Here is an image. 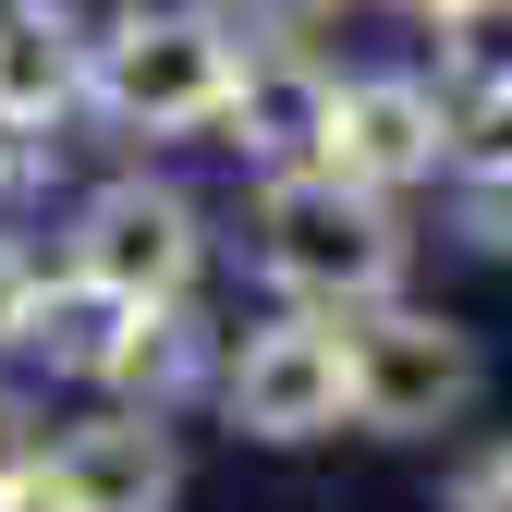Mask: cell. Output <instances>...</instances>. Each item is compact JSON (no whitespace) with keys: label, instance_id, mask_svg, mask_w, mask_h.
I'll return each instance as SVG.
<instances>
[{"label":"cell","instance_id":"21","mask_svg":"<svg viewBox=\"0 0 512 512\" xmlns=\"http://www.w3.org/2000/svg\"><path fill=\"white\" fill-rule=\"evenodd\" d=\"M391 13H415V25H439V13H452V0H391Z\"/></svg>","mask_w":512,"mask_h":512},{"label":"cell","instance_id":"10","mask_svg":"<svg viewBox=\"0 0 512 512\" xmlns=\"http://www.w3.org/2000/svg\"><path fill=\"white\" fill-rule=\"evenodd\" d=\"M74 122H86V37L61 13H25L13 37H0V147L61 159Z\"/></svg>","mask_w":512,"mask_h":512},{"label":"cell","instance_id":"20","mask_svg":"<svg viewBox=\"0 0 512 512\" xmlns=\"http://www.w3.org/2000/svg\"><path fill=\"white\" fill-rule=\"evenodd\" d=\"M37 13H61V25H74V37H86V25L110 13V0H37Z\"/></svg>","mask_w":512,"mask_h":512},{"label":"cell","instance_id":"4","mask_svg":"<svg viewBox=\"0 0 512 512\" xmlns=\"http://www.w3.org/2000/svg\"><path fill=\"white\" fill-rule=\"evenodd\" d=\"M342 378H354V427L366 439H452L488 391V354L464 317H439L415 293L342 317Z\"/></svg>","mask_w":512,"mask_h":512},{"label":"cell","instance_id":"8","mask_svg":"<svg viewBox=\"0 0 512 512\" xmlns=\"http://www.w3.org/2000/svg\"><path fill=\"white\" fill-rule=\"evenodd\" d=\"M330 171L403 208L415 183L452 171V98H439L427 74H342V98H330Z\"/></svg>","mask_w":512,"mask_h":512},{"label":"cell","instance_id":"19","mask_svg":"<svg viewBox=\"0 0 512 512\" xmlns=\"http://www.w3.org/2000/svg\"><path fill=\"white\" fill-rule=\"evenodd\" d=\"M0 512H74V500H61V488H49V464H37V476H13V488H0Z\"/></svg>","mask_w":512,"mask_h":512},{"label":"cell","instance_id":"9","mask_svg":"<svg viewBox=\"0 0 512 512\" xmlns=\"http://www.w3.org/2000/svg\"><path fill=\"white\" fill-rule=\"evenodd\" d=\"M220 317H208V293L196 305H122L110 317V354H98V378H86V403H122V415H196L208 391H220Z\"/></svg>","mask_w":512,"mask_h":512},{"label":"cell","instance_id":"6","mask_svg":"<svg viewBox=\"0 0 512 512\" xmlns=\"http://www.w3.org/2000/svg\"><path fill=\"white\" fill-rule=\"evenodd\" d=\"M330 98H342V61L317 37H244V74H232V110L208 147H232L244 183L305 171V159H330Z\"/></svg>","mask_w":512,"mask_h":512},{"label":"cell","instance_id":"14","mask_svg":"<svg viewBox=\"0 0 512 512\" xmlns=\"http://www.w3.org/2000/svg\"><path fill=\"white\" fill-rule=\"evenodd\" d=\"M452 232L512 256V171H452Z\"/></svg>","mask_w":512,"mask_h":512},{"label":"cell","instance_id":"15","mask_svg":"<svg viewBox=\"0 0 512 512\" xmlns=\"http://www.w3.org/2000/svg\"><path fill=\"white\" fill-rule=\"evenodd\" d=\"M37 464H49V403L25 391L13 366H0V488H13V476H37Z\"/></svg>","mask_w":512,"mask_h":512},{"label":"cell","instance_id":"22","mask_svg":"<svg viewBox=\"0 0 512 512\" xmlns=\"http://www.w3.org/2000/svg\"><path fill=\"white\" fill-rule=\"evenodd\" d=\"M25 13H37V0H0V37H13V25H25Z\"/></svg>","mask_w":512,"mask_h":512},{"label":"cell","instance_id":"3","mask_svg":"<svg viewBox=\"0 0 512 512\" xmlns=\"http://www.w3.org/2000/svg\"><path fill=\"white\" fill-rule=\"evenodd\" d=\"M208 256H220L208 196L171 183V171H147V159L74 183V196H61V232H49V269L74 293H98V305H196Z\"/></svg>","mask_w":512,"mask_h":512},{"label":"cell","instance_id":"11","mask_svg":"<svg viewBox=\"0 0 512 512\" xmlns=\"http://www.w3.org/2000/svg\"><path fill=\"white\" fill-rule=\"evenodd\" d=\"M427 86L452 98V110H476V98H512V0H452V13L427 25Z\"/></svg>","mask_w":512,"mask_h":512},{"label":"cell","instance_id":"2","mask_svg":"<svg viewBox=\"0 0 512 512\" xmlns=\"http://www.w3.org/2000/svg\"><path fill=\"white\" fill-rule=\"evenodd\" d=\"M244 244H256V281H269V305H305V317H366L403 293V208L366 196V183H342L330 159L305 171H269L244 196Z\"/></svg>","mask_w":512,"mask_h":512},{"label":"cell","instance_id":"18","mask_svg":"<svg viewBox=\"0 0 512 512\" xmlns=\"http://www.w3.org/2000/svg\"><path fill=\"white\" fill-rule=\"evenodd\" d=\"M49 171H61V159H25V147H0V220H13V208L37 196V183H49Z\"/></svg>","mask_w":512,"mask_h":512},{"label":"cell","instance_id":"5","mask_svg":"<svg viewBox=\"0 0 512 512\" xmlns=\"http://www.w3.org/2000/svg\"><path fill=\"white\" fill-rule=\"evenodd\" d=\"M208 415L244 439V452H305V439H342V427H354L342 317L269 305L256 330H232V342H220V391H208Z\"/></svg>","mask_w":512,"mask_h":512},{"label":"cell","instance_id":"7","mask_svg":"<svg viewBox=\"0 0 512 512\" xmlns=\"http://www.w3.org/2000/svg\"><path fill=\"white\" fill-rule=\"evenodd\" d=\"M183 427L122 415V403H61L49 415V488L74 512H183Z\"/></svg>","mask_w":512,"mask_h":512},{"label":"cell","instance_id":"17","mask_svg":"<svg viewBox=\"0 0 512 512\" xmlns=\"http://www.w3.org/2000/svg\"><path fill=\"white\" fill-rule=\"evenodd\" d=\"M208 13H220V25H244V37H317L342 0H208Z\"/></svg>","mask_w":512,"mask_h":512},{"label":"cell","instance_id":"16","mask_svg":"<svg viewBox=\"0 0 512 512\" xmlns=\"http://www.w3.org/2000/svg\"><path fill=\"white\" fill-rule=\"evenodd\" d=\"M439 512H512V439L464 452V464H452V488H439Z\"/></svg>","mask_w":512,"mask_h":512},{"label":"cell","instance_id":"1","mask_svg":"<svg viewBox=\"0 0 512 512\" xmlns=\"http://www.w3.org/2000/svg\"><path fill=\"white\" fill-rule=\"evenodd\" d=\"M232 74H244V25H220L208 0H110L86 25V122L135 159L220 135Z\"/></svg>","mask_w":512,"mask_h":512},{"label":"cell","instance_id":"12","mask_svg":"<svg viewBox=\"0 0 512 512\" xmlns=\"http://www.w3.org/2000/svg\"><path fill=\"white\" fill-rule=\"evenodd\" d=\"M110 317H122V305H98V293H74V281L49 269V293H37V317H25V366L49 378V391L86 403V378H98V354H110Z\"/></svg>","mask_w":512,"mask_h":512},{"label":"cell","instance_id":"13","mask_svg":"<svg viewBox=\"0 0 512 512\" xmlns=\"http://www.w3.org/2000/svg\"><path fill=\"white\" fill-rule=\"evenodd\" d=\"M49 293V244H25L13 220H0V366H25V317Z\"/></svg>","mask_w":512,"mask_h":512}]
</instances>
